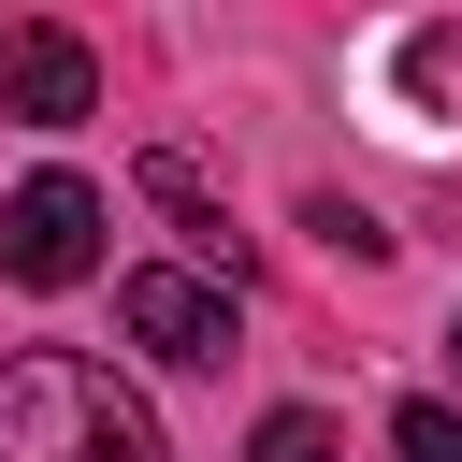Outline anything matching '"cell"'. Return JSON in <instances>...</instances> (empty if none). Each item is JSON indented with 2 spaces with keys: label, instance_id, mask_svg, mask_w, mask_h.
I'll use <instances>...</instances> for the list:
<instances>
[{
  "label": "cell",
  "instance_id": "8",
  "mask_svg": "<svg viewBox=\"0 0 462 462\" xmlns=\"http://www.w3.org/2000/svg\"><path fill=\"white\" fill-rule=\"evenodd\" d=\"M448 361H462V318H448Z\"/></svg>",
  "mask_w": 462,
  "mask_h": 462
},
{
  "label": "cell",
  "instance_id": "7",
  "mask_svg": "<svg viewBox=\"0 0 462 462\" xmlns=\"http://www.w3.org/2000/svg\"><path fill=\"white\" fill-rule=\"evenodd\" d=\"M390 448H404V462H462V404H404Z\"/></svg>",
  "mask_w": 462,
  "mask_h": 462
},
{
  "label": "cell",
  "instance_id": "1",
  "mask_svg": "<svg viewBox=\"0 0 462 462\" xmlns=\"http://www.w3.org/2000/svg\"><path fill=\"white\" fill-rule=\"evenodd\" d=\"M0 462H159V419L87 346H14L0 361Z\"/></svg>",
  "mask_w": 462,
  "mask_h": 462
},
{
  "label": "cell",
  "instance_id": "4",
  "mask_svg": "<svg viewBox=\"0 0 462 462\" xmlns=\"http://www.w3.org/2000/svg\"><path fill=\"white\" fill-rule=\"evenodd\" d=\"M87 101H101V72H87V43H72V29H0V116L72 130Z\"/></svg>",
  "mask_w": 462,
  "mask_h": 462
},
{
  "label": "cell",
  "instance_id": "6",
  "mask_svg": "<svg viewBox=\"0 0 462 462\" xmlns=\"http://www.w3.org/2000/svg\"><path fill=\"white\" fill-rule=\"evenodd\" d=\"M245 462H346V448H332V419H318V404H274V419L245 433Z\"/></svg>",
  "mask_w": 462,
  "mask_h": 462
},
{
  "label": "cell",
  "instance_id": "3",
  "mask_svg": "<svg viewBox=\"0 0 462 462\" xmlns=\"http://www.w3.org/2000/svg\"><path fill=\"white\" fill-rule=\"evenodd\" d=\"M116 318H130L173 375H217V361H231V289H217V274H130Z\"/></svg>",
  "mask_w": 462,
  "mask_h": 462
},
{
  "label": "cell",
  "instance_id": "2",
  "mask_svg": "<svg viewBox=\"0 0 462 462\" xmlns=\"http://www.w3.org/2000/svg\"><path fill=\"white\" fill-rule=\"evenodd\" d=\"M0 274L14 289H87L101 274V188L87 173H29L0 202Z\"/></svg>",
  "mask_w": 462,
  "mask_h": 462
},
{
  "label": "cell",
  "instance_id": "5",
  "mask_svg": "<svg viewBox=\"0 0 462 462\" xmlns=\"http://www.w3.org/2000/svg\"><path fill=\"white\" fill-rule=\"evenodd\" d=\"M144 202H159V217H188V245H202V260H231V274H245V231L202 202V173H188V159H144Z\"/></svg>",
  "mask_w": 462,
  "mask_h": 462
}]
</instances>
